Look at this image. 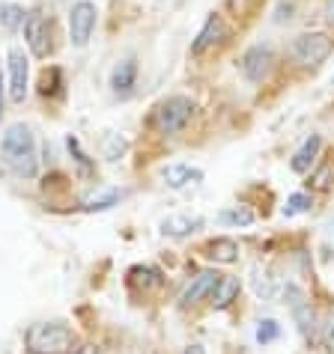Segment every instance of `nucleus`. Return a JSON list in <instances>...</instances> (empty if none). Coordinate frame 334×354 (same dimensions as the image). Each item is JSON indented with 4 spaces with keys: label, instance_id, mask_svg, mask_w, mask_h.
<instances>
[{
    "label": "nucleus",
    "instance_id": "4be33fe9",
    "mask_svg": "<svg viewBox=\"0 0 334 354\" xmlns=\"http://www.w3.org/2000/svg\"><path fill=\"white\" fill-rule=\"evenodd\" d=\"M310 205H313L310 194H292L290 200H287V205H283V218H292V214L310 212Z\"/></svg>",
    "mask_w": 334,
    "mask_h": 354
},
{
    "label": "nucleus",
    "instance_id": "7ed1b4c3",
    "mask_svg": "<svg viewBox=\"0 0 334 354\" xmlns=\"http://www.w3.org/2000/svg\"><path fill=\"white\" fill-rule=\"evenodd\" d=\"M191 111H194L191 98L170 95V98H164V102L155 107L152 122H155V129H159V134H179L185 125H188Z\"/></svg>",
    "mask_w": 334,
    "mask_h": 354
},
{
    "label": "nucleus",
    "instance_id": "7c9ffc66",
    "mask_svg": "<svg viewBox=\"0 0 334 354\" xmlns=\"http://www.w3.org/2000/svg\"><path fill=\"white\" fill-rule=\"evenodd\" d=\"M0 116H3V75H0Z\"/></svg>",
    "mask_w": 334,
    "mask_h": 354
},
{
    "label": "nucleus",
    "instance_id": "b1692460",
    "mask_svg": "<svg viewBox=\"0 0 334 354\" xmlns=\"http://www.w3.org/2000/svg\"><path fill=\"white\" fill-rule=\"evenodd\" d=\"M278 337H281V324L274 319H263L260 328H257V339L263 342V346H269V342H274Z\"/></svg>",
    "mask_w": 334,
    "mask_h": 354
},
{
    "label": "nucleus",
    "instance_id": "6e6552de",
    "mask_svg": "<svg viewBox=\"0 0 334 354\" xmlns=\"http://www.w3.org/2000/svg\"><path fill=\"white\" fill-rule=\"evenodd\" d=\"M27 75H30V68H27V57L21 48H12L9 51V95H12V102L21 104L27 98Z\"/></svg>",
    "mask_w": 334,
    "mask_h": 354
},
{
    "label": "nucleus",
    "instance_id": "f8f14e48",
    "mask_svg": "<svg viewBox=\"0 0 334 354\" xmlns=\"http://www.w3.org/2000/svg\"><path fill=\"white\" fill-rule=\"evenodd\" d=\"M161 179H164L167 188L182 191L185 185H197L203 179V170H197V167H188V164H170V167H164Z\"/></svg>",
    "mask_w": 334,
    "mask_h": 354
},
{
    "label": "nucleus",
    "instance_id": "bb28decb",
    "mask_svg": "<svg viewBox=\"0 0 334 354\" xmlns=\"http://www.w3.org/2000/svg\"><path fill=\"white\" fill-rule=\"evenodd\" d=\"M326 339H328V346H334V307L328 313V324H326Z\"/></svg>",
    "mask_w": 334,
    "mask_h": 354
},
{
    "label": "nucleus",
    "instance_id": "0eeeda50",
    "mask_svg": "<svg viewBox=\"0 0 334 354\" xmlns=\"http://www.w3.org/2000/svg\"><path fill=\"white\" fill-rule=\"evenodd\" d=\"M287 304L292 310V316H296V324L304 337H313L317 333V316H313V307L310 301L304 298V292L299 286H287Z\"/></svg>",
    "mask_w": 334,
    "mask_h": 354
},
{
    "label": "nucleus",
    "instance_id": "393cba45",
    "mask_svg": "<svg viewBox=\"0 0 334 354\" xmlns=\"http://www.w3.org/2000/svg\"><path fill=\"white\" fill-rule=\"evenodd\" d=\"M123 152H125V140H123V137H120V134H111V137H107V143H105L107 161H116Z\"/></svg>",
    "mask_w": 334,
    "mask_h": 354
},
{
    "label": "nucleus",
    "instance_id": "dca6fc26",
    "mask_svg": "<svg viewBox=\"0 0 334 354\" xmlns=\"http://www.w3.org/2000/svg\"><path fill=\"white\" fill-rule=\"evenodd\" d=\"M206 259L230 265V262L239 259V244H236L233 239H212L209 244H206Z\"/></svg>",
    "mask_w": 334,
    "mask_h": 354
},
{
    "label": "nucleus",
    "instance_id": "f257e3e1",
    "mask_svg": "<svg viewBox=\"0 0 334 354\" xmlns=\"http://www.w3.org/2000/svg\"><path fill=\"white\" fill-rule=\"evenodd\" d=\"M0 152H3V164L21 179H33L39 173V161H36V140L33 131L27 125L15 122L9 125L3 140H0Z\"/></svg>",
    "mask_w": 334,
    "mask_h": 354
},
{
    "label": "nucleus",
    "instance_id": "a878e982",
    "mask_svg": "<svg viewBox=\"0 0 334 354\" xmlns=\"http://www.w3.org/2000/svg\"><path fill=\"white\" fill-rule=\"evenodd\" d=\"M331 176H334V164H326L317 176H313V188H328V185H331Z\"/></svg>",
    "mask_w": 334,
    "mask_h": 354
},
{
    "label": "nucleus",
    "instance_id": "cd10ccee",
    "mask_svg": "<svg viewBox=\"0 0 334 354\" xmlns=\"http://www.w3.org/2000/svg\"><path fill=\"white\" fill-rule=\"evenodd\" d=\"M326 15H328V21H334V0H326Z\"/></svg>",
    "mask_w": 334,
    "mask_h": 354
},
{
    "label": "nucleus",
    "instance_id": "4468645a",
    "mask_svg": "<svg viewBox=\"0 0 334 354\" xmlns=\"http://www.w3.org/2000/svg\"><path fill=\"white\" fill-rule=\"evenodd\" d=\"M134 81H137V63H134V60H123V63L111 72V86H114L116 95H129L132 86H134Z\"/></svg>",
    "mask_w": 334,
    "mask_h": 354
},
{
    "label": "nucleus",
    "instance_id": "a211bd4d",
    "mask_svg": "<svg viewBox=\"0 0 334 354\" xmlns=\"http://www.w3.org/2000/svg\"><path fill=\"white\" fill-rule=\"evenodd\" d=\"M120 200H123V191H116V188L96 191L93 196L84 200V212H107V209H114V205H120Z\"/></svg>",
    "mask_w": 334,
    "mask_h": 354
},
{
    "label": "nucleus",
    "instance_id": "f3484780",
    "mask_svg": "<svg viewBox=\"0 0 334 354\" xmlns=\"http://www.w3.org/2000/svg\"><path fill=\"white\" fill-rule=\"evenodd\" d=\"M239 289H242L239 277H221V280H218V286H215V292H212L215 310H227L230 304L239 298Z\"/></svg>",
    "mask_w": 334,
    "mask_h": 354
},
{
    "label": "nucleus",
    "instance_id": "423d86ee",
    "mask_svg": "<svg viewBox=\"0 0 334 354\" xmlns=\"http://www.w3.org/2000/svg\"><path fill=\"white\" fill-rule=\"evenodd\" d=\"M272 66H274V57H272L269 48H263V45L251 48V51L242 57V75L248 77L251 84H263V81H266L269 72H272Z\"/></svg>",
    "mask_w": 334,
    "mask_h": 354
},
{
    "label": "nucleus",
    "instance_id": "412c9836",
    "mask_svg": "<svg viewBox=\"0 0 334 354\" xmlns=\"http://www.w3.org/2000/svg\"><path fill=\"white\" fill-rule=\"evenodd\" d=\"M218 223H230V226H248V223H254V214L248 212V209H224L221 214H218Z\"/></svg>",
    "mask_w": 334,
    "mask_h": 354
},
{
    "label": "nucleus",
    "instance_id": "5701e85b",
    "mask_svg": "<svg viewBox=\"0 0 334 354\" xmlns=\"http://www.w3.org/2000/svg\"><path fill=\"white\" fill-rule=\"evenodd\" d=\"M60 68H48V72L42 75V81H39V93L42 95H57L60 93V86H63V81H60Z\"/></svg>",
    "mask_w": 334,
    "mask_h": 354
},
{
    "label": "nucleus",
    "instance_id": "9b49d317",
    "mask_svg": "<svg viewBox=\"0 0 334 354\" xmlns=\"http://www.w3.org/2000/svg\"><path fill=\"white\" fill-rule=\"evenodd\" d=\"M224 36H227V24H224V18H221V15H209V18H206V24H203V30L197 33V39H194L191 54H197V57H200L206 48L218 45Z\"/></svg>",
    "mask_w": 334,
    "mask_h": 354
},
{
    "label": "nucleus",
    "instance_id": "39448f33",
    "mask_svg": "<svg viewBox=\"0 0 334 354\" xmlns=\"http://www.w3.org/2000/svg\"><path fill=\"white\" fill-rule=\"evenodd\" d=\"M96 30V6L81 0V3L72 6V12H69V33H72V45L84 48L90 42V36Z\"/></svg>",
    "mask_w": 334,
    "mask_h": 354
},
{
    "label": "nucleus",
    "instance_id": "9d476101",
    "mask_svg": "<svg viewBox=\"0 0 334 354\" xmlns=\"http://www.w3.org/2000/svg\"><path fill=\"white\" fill-rule=\"evenodd\" d=\"M24 36H27V45H30V51L36 57H48V18L42 12H30L24 21Z\"/></svg>",
    "mask_w": 334,
    "mask_h": 354
},
{
    "label": "nucleus",
    "instance_id": "aec40b11",
    "mask_svg": "<svg viewBox=\"0 0 334 354\" xmlns=\"http://www.w3.org/2000/svg\"><path fill=\"white\" fill-rule=\"evenodd\" d=\"M27 12L21 6H15V3H0V27L3 30H18L27 18H24Z\"/></svg>",
    "mask_w": 334,
    "mask_h": 354
},
{
    "label": "nucleus",
    "instance_id": "2eb2a0df",
    "mask_svg": "<svg viewBox=\"0 0 334 354\" xmlns=\"http://www.w3.org/2000/svg\"><path fill=\"white\" fill-rule=\"evenodd\" d=\"M200 218H191V214H170L164 223H161V232L170 235V239H185L191 235L194 230H200Z\"/></svg>",
    "mask_w": 334,
    "mask_h": 354
},
{
    "label": "nucleus",
    "instance_id": "6ab92c4d",
    "mask_svg": "<svg viewBox=\"0 0 334 354\" xmlns=\"http://www.w3.org/2000/svg\"><path fill=\"white\" fill-rule=\"evenodd\" d=\"M66 149L72 152V158H75V164H78V173H81L84 179H90L96 167H93V161H90V158H87V152L81 149V143H78V137H72V134L66 137Z\"/></svg>",
    "mask_w": 334,
    "mask_h": 354
},
{
    "label": "nucleus",
    "instance_id": "f03ea898",
    "mask_svg": "<svg viewBox=\"0 0 334 354\" xmlns=\"http://www.w3.org/2000/svg\"><path fill=\"white\" fill-rule=\"evenodd\" d=\"M24 342L30 354H69L75 346V333L63 322H39L27 328Z\"/></svg>",
    "mask_w": 334,
    "mask_h": 354
},
{
    "label": "nucleus",
    "instance_id": "1a4fd4ad",
    "mask_svg": "<svg viewBox=\"0 0 334 354\" xmlns=\"http://www.w3.org/2000/svg\"><path fill=\"white\" fill-rule=\"evenodd\" d=\"M218 280H221V274H215V271H200L197 277L191 280V286L182 292V298H179V307H194V304H200L203 298H212V292L215 286H218Z\"/></svg>",
    "mask_w": 334,
    "mask_h": 354
},
{
    "label": "nucleus",
    "instance_id": "c756f323",
    "mask_svg": "<svg viewBox=\"0 0 334 354\" xmlns=\"http://www.w3.org/2000/svg\"><path fill=\"white\" fill-rule=\"evenodd\" d=\"M185 354H206V348L203 346H188V348H185Z\"/></svg>",
    "mask_w": 334,
    "mask_h": 354
},
{
    "label": "nucleus",
    "instance_id": "20e7f679",
    "mask_svg": "<svg viewBox=\"0 0 334 354\" xmlns=\"http://www.w3.org/2000/svg\"><path fill=\"white\" fill-rule=\"evenodd\" d=\"M331 48L334 42L326 33H301L292 42V60L299 66H319L331 54Z\"/></svg>",
    "mask_w": 334,
    "mask_h": 354
},
{
    "label": "nucleus",
    "instance_id": "ddd939ff",
    "mask_svg": "<svg viewBox=\"0 0 334 354\" xmlns=\"http://www.w3.org/2000/svg\"><path fill=\"white\" fill-rule=\"evenodd\" d=\"M319 146H322V137L319 134H310L308 140H304L299 149H296V155H292V161H290L292 173H308L310 164L317 161V155H319Z\"/></svg>",
    "mask_w": 334,
    "mask_h": 354
},
{
    "label": "nucleus",
    "instance_id": "c85d7f7f",
    "mask_svg": "<svg viewBox=\"0 0 334 354\" xmlns=\"http://www.w3.org/2000/svg\"><path fill=\"white\" fill-rule=\"evenodd\" d=\"M75 354H99V348H96V346H84V348H78Z\"/></svg>",
    "mask_w": 334,
    "mask_h": 354
}]
</instances>
